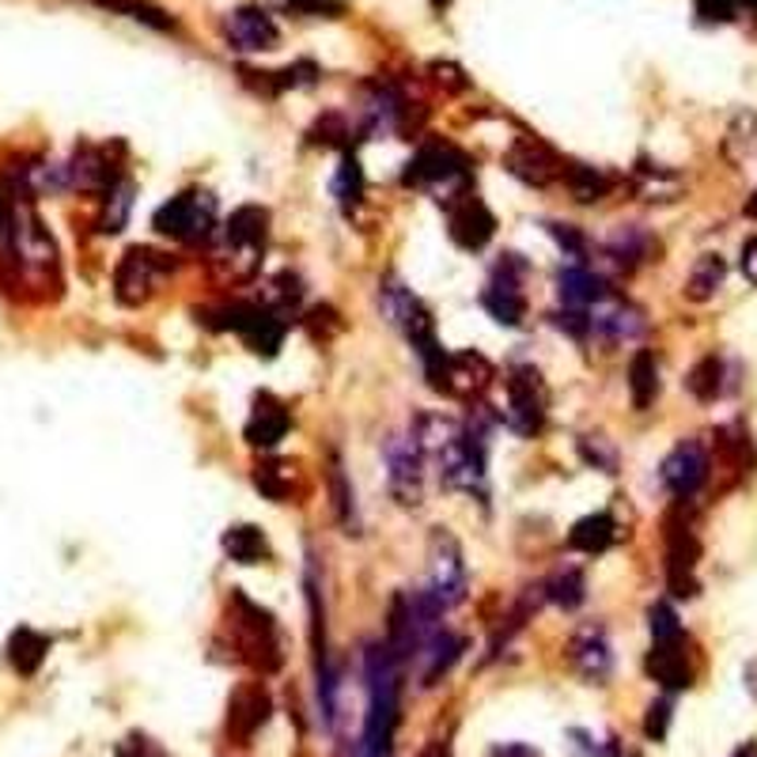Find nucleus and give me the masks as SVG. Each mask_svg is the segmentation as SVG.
Listing matches in <instances>:
<instances>
[{"mask_svg":"<svg viewBox=\"0 0 757 757\" xmlns=\"http://www.w3.org/2000/svg\"><path fill=\"white\" fill-rule=\"evenodd\" d=\"M746 4H757V0H746Z\"/></svg>","mask_w":757,"mask_h":757,"instance_id":"nucleus-56","label":"nucleus"},{"mask_svg":"<svg viewBox=\"0 0 757 757\" xmlns=\"http://www.w3.org/2000/svg\"><path fill=\"white\" fill-rule=\"evenodd\" d=\"M541 595H546L553 606H561V610H576L579 602L587 599V579L579 569H561L553 572V576L541 584Z\"/></svg>","mask_w":757,"mask_h":757,"instance_id":"nucleus-35","label":"nucleus"},{"mask_svg":"<svg viewBox=\"0 0 757 757\" xmlns=\"http://www.w3.org/2000/svg\"><path fill=\"white\" fill-rule=\"evenodd\" d=\"M402 182L405 186L428 190L436 202L448 205L451 197L469 190V159L454 145H448V141H425L417 148V156L410 159V167H405Z\"/></svg>","mask_w":757,"mask_h":757,"instance_id":"nucleus-2","label":"nucleus"},{"mask_svg":"<svg viewBox=\"0 0 757 757\" xmlns=\"http://www.w3.org/2000/svg\"><path fill=\"white\" fill-rule=\"evenodd\" d=\"M579 454H584L587 466L602 469V474H618V448L606 436H584L579 440Z\"/></svg>","mask_w":757,"mask_h":757,"instance_id":"nucleus-41","label":"nucleus"},{"mask_svg":"<svg viewBox=\"0 0 757 757\" xmlns=\"http://www.w3.org/2000/svg\"><path fill=\"white\" fill-rule=\"evenodd\" d=\"M667 728H671V700H656V705L648 708V720H644V731H648V738H656V743H663L667 738Z\"/></svg>","mask_w":757,"mask_h":757,"instance_id":"nucleus-45","label":"nucleus"},{"mask_svg":"<svg viewBox=\"0 0 757 757\" xmlns=\"http://www.w3.org/2000/svg\"><path fill=\"white\" fill-rule=\"evenodd\" d=\"M723 277H728V261H723L720 254H700L689 281H685V300L708 303L723 289Z\"/></svg>","mask_w":757,"mask_h":757,"instance_id":"nucleus-31","label":"nucleus"},{"mask_svg":"<svg viewBox=\"0 0 757 757\" xmlns=\"http://www.w3.org/2000/svg\"><path fill=\"white\" fill-rule=\"evenodd\" d=\"M723 379H728V368H723V356H705V361L693 364L689 379H685V387H689L693 398H700V402H716V398L723 394Z\"/></svg>","mask_w":757,"mask_h":757,"instance_id":"nucleus-36","label":"nucleus"},{"mask_svg":"<svg viewBox=\"0 0 757 757\" xmlns=\"http://www.w3.org/2000/svg\"><path fill=\"white\" fill-rule=\"evenodd\" d=\"M557 292H561L564 307H595L599 300L613 296L606 277L595 273L591 266H564L561 277H557Z\"/></svg>","mask_w":757,"mask_h":757,"instance_id":"nucleus-23","label":"nucleus"},{"mask_svg":"<svg viewBox=\"0 0 757 757\" xmlns=\"http://www.w3.org/2000/svg\"><path fill=\"white\" fill-rule=\"evenodd\" d=\"M549 417V394L538 368L520 364L504 379V425L520 436H538Z\"/></svg>","mask_w":757,"mask_h":757,"instance_id":"nucleus-4","label":"nucleus"},{"mask_svg":"<svg viewBox=\"0 0 757 757\" xmlns=\"http://www.w3.org/2000/svg\"><path fill=\"white\" fill-rule=\"evenodd\" d=\"M224 38L231 50H239V53H261V50H277L281 27H277V20L266 8L243 4L224 20Z\"/></svg>","mask_w":757,"mask_h":757,"instance_id":"nucleus-13","label":"nucleus"},{"mask_svg":"<svg viewBox=\"0 0 757 757\" xmlns=\"http://www.w3.org/2000/svg\"><path fill=\"white\" fill-rule=\"evenodd\" d=\"M443 209H448V231H451V239L459 246H466V251H481V246L492 239V231H497V220H492V212L485 209V202L474 194V190H466V194L451 197Z\"/></svg>","mask_w":757,"mask_h":757,"instance_id":"nucleus-15","label":"nucleus"},{"mask_svg":"<svg viewBox=\"0 0 757 757\" xmlns=\"http://www.w3.org/2000/svg\"><path fill=\"white\" fill-rule=\"evenodd\" d=\"M564 186L572 190V197H576L579 205H595L602 202L606 194L613 190V179L606 171H599V167H587V163H564Z\"/></svg>","mask_w":757,"mask_h":757,"instance_id":"nucleus-29","label":"nucleus"},{"mask_svg":"<svg viewBox=\"0 0 757 757\" xmlns=\"http://www.w3.org/2000/svg\"><path fill=\"white\" fill-rule=\"evenodd\" d=\"M731 757H757V743H743Z\"/></svg>","mask_w":757,"mask_h":757,"instance_id":"nucleus-51","label":"nucleus"},{"mask_svg":"<svg viewBox=\"0 0 757 757\" xmlns=\"http://www.w3.org/2000/svg\"><path fill=\"white\" fill-rule=\"evenodd\" d=\"M746 689H750V697L757 700V659L746 663Z\"/></svg>","mask_w":757,"mask_h":757,"instance_id":"nucleus-50","label":"nucleus"},{"mask_svg":"<svg viewBox=\"0 0 757 757\" xmlns=\"http://www.w3.org/2000/svg\"><path fill=\"white\" fill-rule=\"evenodd\" d=\"M46 651H50V636H42L30 625H20L12 633V640H8V663L15 667V674L30 679V674H38V667L46 663Z\"/></svg>","mask_w":757,"mask_h":757,"instance_id":"nucleus-27","label":"nucleus"},{"mask_svg":"<svg viewBox=\"0 0 757 757\" xmlns=\"http://www.w3.org/2000/svg\"><path fill=\"white\" fill-rule=\"evenodd\" d=\"M523 281H527V261L520 254H504V261H497V269H492L489 289L481 292V307L500 326H523V318H527Z\"/></svg>","mask_w":757,"mask_h":757,"instance_id":"nucleus-8","label":"nucleus"},{"mask_svg":"<svg viewBox=\"0 0 757 757\" xmlns=\"http://www.w3.org/2000/svg\"><path fill=\"white\" fill-rule=\"evenodd\" d=\"M402 659L387 640L368 644L364 651V679H368V716L356 757H394V731L402 712Z\"/></svg>","mask_w":757,"mask_h":757,"instance_id":"nucleus-1","label":"nucleus"},{"mask_svg":"<svg viewBox=\"0 0 757 757\" xmlns=\"http://www.w3.org/2000/svg\"><path fill=\"white\" fill-rule=\"evenodd\" d=\"M451 4V0H432V8H448Z\"/></svg>","mask_w":757,"mask_h":757,"instance_id":"nucleus-54","label":"nucleus"},{"mask_svg":"<svg viewBox=\"0 0 757 757\" xmlns=\"http://www.w3.org/2000/svg\"><path fill=\"white\" fill-rule=\"evenodd\" d=\"M587 330L602 345H625L644 333V315L628 300L606 296L595 307H587Z\"/></svg>","mask_w":757,"mask_h":757,"instance_id":"nucleus-14","label":"nucleus"},{"mask_svg":"<svg viewBox=\"0 0 757 757\" xmlns=\"http://www.w3.org/2000/svg\"><path fill=\"white\" fill-rule=\"evenodd\" d=\"M269 212L261 205H243V209L231 212L228 228H224V251L235 261H243V273L258 269L261 251H266V228Z\"/></svg>","mask_w":757,"mask_h":757,"instance_id":"nucleus-11","label":"nucleus"},{"mask_svg":"<svg viewBox=\"0 0 757 757\" xmlns=\"http://www.w3.org/2000/svg\"><path fill=\"white\" fill-rule=\"evenodd\" d=\"M130 205H133V186L130 182H118L114 190L107 194V217H102V231H122L125 228V217H130Z\"/></svg>","mask_w":757,"mask_h":757,"instance_id":"nucleus-42","label":"nucleus"},{"mask_svg":"<svg viewBox=\"0 0 757 757\" xmlns=\"http://www.w3.org/2000/svg\"><path fill=\"white\" fill-rule=\"evenodd\" d=\"M651 640L656 644H671V640H685V633H682V621H679V613L671 610L667 602H656L651 606Z\"/></svg>","mask_w":757,"mask_h":757,"instance_id":"nucleus-43","label":"nucleus"},{"mask_svg":"<svg viewBox=\"0 0 757 757\" xmlns=\"http://www.w3.org/2000/svg\"><path fill=\"white\" fill-rule=\"evenodd\" d=\"M723 151H728L731 163H746L757 156V114L743 110L735 114V122L728 125V137H723Z\"/></svg>","mask_w":757,"mask_h":757,"instance_id":"nucleus-37","label":"nucleus"},{"mask_svg":"<svg viewBox=\"0 0 757 757\" xmlns=\"http://www.w3.org/2000/svg\"><path fill=\"white\" fill-rule=\"evenodd\" d=\"M254 485H258L261 492H266L269 500H277V504H284L292 492V466L289 462H258V469H254Z\"/></svg>","mask_w":757,"mask_h":757,"instance_id":"nucleus-40","label":"nucleus"},{"mask_svg":"<svg viewBox=\"0 0 757 757\" xmlns=\"http://www.w3.org/2000/svg\"><path fill=\"white\" fill-rule=\"evenodd\" d=\"M628 398H633V410H648L659 398V364L651 349H636L628 364Z\"/></svg>","mask_w":757,"mask_h":757,"instance_id":"nucleus-28","label":"nucleus"},{"mask_svg":"<svg viewBox=\"0 0 757 757\" xmlns=\"http://www.w3.org/2000/svg\"><path fill=\"white\" fill-rule=\"evenodd\" d=\"M618 541V523H613L610 512H595V515H584V520L576 523V527L569 530V549H576V553H606V549Z\"/></svg>","mask_w":757,"mask_h":757,"instance_id":"nucleus-26","label":"nucleus"},{"mask_svg":"<svg viewBox=\"0 0 757 757\" xmlns=\"http://www.w3.org/2000/svg\"><path fill=\"white\" fill-rule=\"evenodd\" d=\"M746 217H750V220H757V190H754V197H750V202H746Z\"/></svg>","mask_w":757,"mask_h":757,"instance_id":"nucleus-52","label":"nucleus"},{"mask_svg":"<svg viewBox=\"0 0 757 757\" xmlns=\"http://www.w3.org/2000/svg\"><path fill=\"white\" fill-rule=\"evenodd\" d=\"M569 746L576 757H618V746H613L610 738H599L595 731H584V728L569 731Z\"/></svg>","mask_w":757,"mask_h":757,"instance_id":"nucleus-44","label":"nucleus"},{"mask_svg":"<svg viewBox=\"0 0 757 757\" xmlns=\"http://www.w3.org/2000/svg\"><path fill=\"white\" fill-rule=\"evenodd\" d=\"M425 591L432 595V602L440 606L443 613L462 606L469 595V576H466V561H462V549H459V541H454V534H448L443 527H436L432 538H428Z\"/></svg>","mask_w":757,"mask_h":757,"instance_id":"nucleus-3","label":"nucleus"},{"mask_svg":"<svg viewBox=\"0 0 757 757\" xmlns=\"http://www.w3.org/2000/svg\"><path fill=\"white\" fill-rule=\"evenodd\" d=\"M636 190H640L648 202H671L679 194V174L667 171V167L640 163L636 167Z\"/></svg>","mask_w":757,"mask_h":757,"instance_id":"nucleus-39","label":"nucleus"},{"mask_svg":"<svg viewBox=\"0 0 757 757\" xmlns=\"http://www.w3.org/2000/svg\"><path fill=\"white\" fill-rule=\"evenodd\" d=\"M8 228V212H4V202H0V231Z\"/></svg>","mask_w":757,"mask_h":757,"instance_id":"nucleus-53","label":"nucleus"},{"mask_svg":"<svg viewBox=\"0 0 757 757\" xmlns=\"http://www.w3.org/2000/svg\"><path fill=\"white\" fill-rule=\"evenodd\" d=\"M212 224H217V202L205 190H186V194L171 197L151 217V228L174 243H202L209 239Z\"/></svg>","mask_w":757,"mask_h":757,"instance_id":"nucleus-5","label":"nucleus"},{"mask_svg":"<svg viewBox=\"0 0 757 757\" xmlns=\"http://www.w3.org/2000/svg\"><path fill=\"white\" fill-rule=\"evenodd\" d=\"M333 197H338V205L349 212V217L361 209V202H364V167H361V159H356L353 151H345V156H341V167H338V174H333Z\"/></svg>","mask_w":757,"mask_h":757,"instance_id":"nucleus-33","label":"nucleus"},{"mask_svg":"<svg viewBox=\"0 0 757 757\" xmlns=\"http://www.w3.org/2000/svg\"><path fill=\"white\" fill-rule=\"evenodd\" d=\"M648 674L663 685V689H685V685L693 682V667H689V656H685V640L651 644Z\"/></svg>","mask_w":757,"mask_h":757,"instance_id":"nucleus-24","label":"nucleus"},{"mask_svg":"<svg viewBox=\"0 0 757 757\" xmlns=\"http://www.w3.org/2000/svg\"><path fill=\"white\" fill-rule=\"evenodd\" d=\"M224 322H217L220 330H235L246 345L258 356H273L284 341V318L277 310H269L266 303H228V307L217 310Z\"/></svg>","mask_w":757,"mask_h":757,"instance_id":"nucleus-7","label":"nucleus"},{"mask_svg":"<svg viewBox=\"0 0 757 757\" xmlns=\"http://www.w3.org/2000/svg\"><path fill=\"white\" fill-rule=\"evenodd\" d=\"M746 0H697V12L705 20H735V12Z\"/></svg>","mask_w":757,"mask_h":757,"instance_id":"nucleus-46","label":"nucleus"},{"mask_svg":"<svg viewBox=\"0 0 757 757\" xmlns=\"http://www.w3.org/2000/svg\"><path fill=\"white\" fill-rule=\"evenodd\" d=\"M466 651V640L454 636L451 628H436L432 636L425 640V648L417 651V663H420V685H436L443 674L459 663V656Z\"/></svg>","mask_w":757,"mask_h":757,"instance_id":"nucleus-22","label":"nucleus"},{"mask_svg":"<svg viewBox=\"0 0 757 757\" xmlns=\"http://www.w3.org/2000/svg\"><path fill=\"white\" fill-rule=\"evenodd\" d=\"M171 269V261H163V254L148 251V246H133L125 251V258L114 269V296L125 307H141L151 292H156L159 277Z\"/></svg>","mask_w":757,"mask_h":757,"instance_id":"nucleus-9","label":"nucleus"},{"mask_svg":"<svg viewBox=\"0 0 757 757\" xmlns=\"http://www.w3.org/2000/svg\"><path fill=\"white\" fill-rule=\"evenodd\" d=\"M330 497H333V515H338L341 530H345V534H361V508H356L353 481L345 477V466H341V459H330Z\"/></svg>","mask_w":757,"mask_h":757,"instance_id":"nucleus-30","label":"nucleus"},{"mask_svg":"<svg viewBox=\"0 0 757 757\" xmlns=\"http://www.w3.org/2000/svg\"><path fill=\"white\" fill-rule=\"evenodd\" d=\"M91 4L107 8V12H114V15H130V20L148 23V27H156V30H171L174 27L171 15H167L163 8L151 4V0H91Z\"/></svg>","mask_w":757,"mask_h":757,"instance_id":"nucleus-38","label":"nucleus"},{"mask_svg":"<svg viewBox=\"0 0 757 757\" xmlns=\"http://www.w3.org/2000/svg\"><path fill=\"white\" fill-rule=\"evenodd\" d=\"M269 712H273V700H269L266 685L261 682L239 685L235 697H231V705H228V735L235 738L239 746H246L261 728H266Z\"/></svg>","mask_w":757,"mask_h":757,"instance_id":"nucleus-19","label":"nucleus"},{"mask_svg":"<svg viewBox=\"0 0 757 757\" xmlns=\"http://www.w3.org/2000/svg\"><path fill=\"white\" fill-rule=\"evenodd\" d=\"M289 428H292L289 405H284L281 398H273V394H258V398H254V410H251V420H246L243 436H246V443H251V448L269 451V448H277L284 436H289Z\"/></svg>","mask_w":757,"mask_h":757,"instance_id":"nucleus-21","label":"nucleus"},{"mask_svg":"<svg viewBox=\"0 0 757 757\" xmlns=\"http://www.w3.org/2000/svg\"><path fill=\"white\" fill-rule=\"evenodd\" d=\"M224 553L235 564H261V561H269V541L258 527L239 523V527L224 530Z\"/></svg>","mask_w":757,"mask_h":757,"instance_id":"nucleus-32","label":"nucleus"},{"mask_svg":"<svg viewBox=\"0 0 757 757\" xmlns=\"http://www.w3.org/2000/svg\"><path fill=\"white\" fill-rule=\"evenodd\" d=\"M122 757H130V754H125V750H122ZM137 757H145V754H137Z\"/></svg>","mask_w":757,"mask_h":757,"instance_id":"nucleus-55","label":"nucleus"},{"mask_svg":"<svg viewBox=\"0 0 757 757\" xmlns=\"http://www.w3.org/2000/svg\"><path fill=\"white\" fill-rule=\"evenodd\" d=\"M569 659L579 671V679H587L591 685H606V679L613 674V648L606 628L602 625L576 628V636L569 640Z\"/></svg>","mask_w":757,"mask_h":757,"instance_id":"nucleus-18","label":"nucleus"},{"mask_svg":"<svg viewBox=\"0 0 757 757\" xmlns=\"http://www.w3.org/2000/svg\"><path fill=\"white\" fill-rule=\"evenodd\" d=\"M492 757H541V750H534L530 743H500L492 746Z\"/></svg>","mask_w":757,"mask_h":757,"instance_id":"nucleus-48","label":"nucleus"},{"mask_svg":"<svg viewBox=\"0 0 757 757\" xmlns=\"http://www.w3.org/2000/svg\"><path fill=\"white\" fill-rule=\"evenodd\" d=\"M743 277L750 284H757V235L743 243Z\"/></svg>","mask_w":757,"mask_h":757,"instance_id":"nucleus-47","label":"nucleus"},{"mask_svg":"<svg viewBox=\"0 0 757 757\" xmlns=\"http://www.w3.org/2000/svg\"><path fill=\"white\" fill-rule=\"evenodd\" d=\"M296 8L303 12H341L338 0H296Z\"/></svg>","mask_w":757,"mask_h":757,"instance_id":"nucleus-49","label":"nucleus"},{"mask_svg":"<svg viewBox=\"0 0 757 757\" xmlns=\"http://www.w3.org/2000/svg\"><path fill=\"white\" fill-rule=\"evenodd\" d=\"M708 469H712V462H708L705 443H700V440H682L679 448L663 459V466H659V481H663L667 492H674L679 500H689V497H697V492L705 489Z\"/></svg>","mask_w":757,"mask_h":757,"instance_id":"nucleus-10","label":"nucleus"},{"mask_svg":"<svg viewBox=\"0 0 757 757\" xmlns=\"http://www.w3.org/2000/svg\"><path fill=\"white\" fill-rule=\"evenodd\" d=\"M405 95L398 91L390 80H376V84L364 87V102H361V133L364 137H390V133L402 130L405 122Z\"/></svg>","mask_w":757,"mask_h":757,"instance_id":"nucleus-12","label":"nucleus"},{"mask_svg":"<svg viewBox=\"0 0 757 757\" xmlns=\"http://www.w3.org/2000/svg\"><path fill=\"white\" fill-rule=\"evenodd\" d=\"M697 557L700 546L685 523H667V584L679 599H689L697 591Z\"/></svg>","mask_w":757,"mask_h":757,"instance_id":"nucleus-16","label":"nucleus"},{"mask_svg":"<svg viewBox=\"0 0 757 757\" xmlns=\"http://www.w3.org/2000/svg\"><path fill=\"white\" fill-rule=\"evenodd\" d=\"M65 179L69 186L76 190H87V194H110V190L118 186V174L114 167L107 163V156L95 148H80L73 167H65Z\"/></svg>","mask_w":757,"mask_h":757,"instance_id":"nucleus-25","label":"nucleus"},{"mask_svg":"<svg viewBox=\"0 0 757 757\" xmlns=\"http://www.w3.org/2000/svg\"><path fill=\"white\" fill-rule=\"evenodd\" d=\"M504 163H508V171H512L515 179H523L527 186H538V190H546L549 182H557L564 174L561 156H557L549 145H541L538 137H520V141H515Z\"/></svg>","mask_w":757,"mask_h":757,"instance_id":"nucleus-17","label":"nucleus"},{"mask_svg":"<svg viewBox=\"0 0 757 757\" xmlns=\"http://www.w3.org/2000/svg\"><path fill=\"white\" fill-rule=\"evenodd\" d=\"M648 251H651V239H648V231H640L636 224H628V228H618L613 231L610 239H606V254H610L618 266H625V269H633V266H640L644 258H648Z\"/></svg>","mask_w":757,"mask_h":757,"instance_id":"nucleus-34","label":"nucleus"},{"mask_svg":"<svg viewBox=\"0 0 757 757\" xmlns=\"http://www.w3.org/2000/svg\"><path fill=\"white\" fill-rule=\"evenodd\" d=\"M489 382H492V364L481 353H448L440 376L432 379V390L451 398H469V394H481Z\"/></svg>","mask_w":757,"mask_h":757,"instance_id":"nucleus-20","label":"nucleus"},{"mask_svg":"<svg viewBox=\"0 0 757 757\" xmlns=\"http://www.w3.org/2000/svg\"><path fill=\"white\" fill-rule=\"evenodd\" d=\"M382 462H387V485L390 497L402 508H420L425 500V466L428 454L417 443V436H390L382 440Z\"/></svg>","mask_w":757,"mask_h":757,"instance_id":"nucleus-6","label":"nucleus"}]
</instances>
